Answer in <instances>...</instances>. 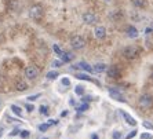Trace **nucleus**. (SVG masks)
<instances>
[{"label": "nucleus", "instance_id": "nucleus-1", "mask_svg": "<svg viewBox=\"0 0 153 139\" xmlns=\"http://www.w3.org/2000/svg\"><path fill=\"white\" fill-rule=\"evenodd\" d=\"M71 46L73 50H83L85 47V40L84 37H82V36H73L71 39Z\"/></svg>", "mask_w": 153, "mask_h": 139}, {"label": "nucleus", "instance_id": "nucleus-2", "mask_svg": "<svg viewBox=\"0 0 153 139\" xmlns=\"http://www.w3.org/2000/svg\"><path fill=\"white\" fill-rule=\"evenodd\" d=\"M123 55H124L126 58H128V59L137 58L139 55L138 47H135V46H128V47H126L124 50H123Z\"/></svg>", "mask_w": 153, "mask_h": 139}, {"label": "nucleus", "instance_id": "nucleus-3", "mask_svg": "<svg viewBox=\"0 0 153 139\" xmlns=\"http://www.w3.org/2000/svg\"><path fill=\"white\" fill-rule=\"evenodd\" d=\"M83 22L87 24V25H95L98 22V17L94 14L93 11H85L83 14Z\"/></svg>", "mask_w": 153, "mask_h": 139}, {"label": "nucleus", "instance_id": "nucleus-4", "mask_svg": "<svg viewBox=\"0 0 153 139\" xmlns=\"http://www.w3.org/2000/svg\"><path fill=\"white\" fill-rule=\"evenodd\" d=\"M152 105H153L152 96L148 95V94L141 95V98H139V106L142 107V109H149V107H152Z\"/></svg>", "mask_w": 153, "mask_h": 139}, {"label": "nucleus", "instance_id": "nucleus-5", "mask_svg": "<svg viewBox=\"0 0 153 139\" xmlns=\"http://www.w3.org/2000/svg\"><path fill=\"white\" fill-rule=\"evenodd\" d=\"M29 15H30L32 19H39V18H42V15H43L42 6H33V7L29 10Z\"/></svg>", "mask_w": 153, "mask_h": 139}, {"label": "nucleus", "instance_id": "nucleus-6", "mask_svg": "<svg viewBox=\"0 0 153 139\" xmlns=\"http://www.w3.org/2000/svg\"><path fill=\"white\" fill-rule=\"evenodd\" d=\"M25 76L28 78H30V80H33V78H36L39 76V69L36 68V66H28L25 69Z\"/></svg>", "mask_w": 153, "mask_h": 139}, {"label": "nucleus", "instance_id": "nucleus-7", "mask_svg": "<svg viewBox=\"0 0 153 139\" xmlns=\"http://www.w3.org/2000/svg\"><path fill=\"white\" fill-rule=\"evenodd\" d=\"M94 36H95L98 40H102L103 37L106 36V28L102 25L95 26V29H94Z\"/></svg>", "mask_w": 153, "mask_h": 139}, {"label": "nucleus", "instance_id": "nucleus-8", "mask_svg": "<svg viewBox=\"0 0 153 139\" xmlns=\"http://www.w3.org/2000/svg\"><path fill=\"white\" fill-rule=\"evenodd\" d=\"M72 68H73V69H76V68H79V69H83V70L88 72V73H93V72H94V66H91V65H88V64H87V62H84V61H80V62H79V64L73 65Z\"/></svg>", "mask_w": 153, "mask_h": 139}, {"label": "nucleus", "instance_id": "nucleus-9", "mask_svg": "<svg viewBox=\"0 0 153 139\" xmlns=\"http://www.w3.org/2000/svg\"><path fill=\"white\" fill-rule=\"evenodd\" d=\"M109 96L113 98L114 101H119V102H127V99L119 91H116V89H109Z\"/></svg>", "mask_w": 153, "mask_h": 139}, {"label": "nucleus", "instance_id": "nucleus-10", "mask_svg": "<svg viewBox=\"0 0 153 139\" xmlns=\"http://www.w3.org/2000/svg\"><path fill=\"white\" fill-rule=\"evenodd\" d=\"M106 72H108V76L112 77V78H119L120 77V70H119L117 66H111Z\"/></svg>", "mask_w": 153, "mask_h": 139}, {"label": "nucleus", "instance_id": "nucleus-11", "mask_svg": "<svg viewBox=\"0 0 153 139\" xmlns=\"http://www.w3.org/2000/svg\"><path fill=\"white\" fill-rule=\"evenodd\" d=\"M121 116L124 117V120L127 121V124H130V125H132V127H135L137 125V121H135V118L132 117V116H130V114L127 113V112H121Z\"/></svg>", "mask_w": 153, "mask_h": 139}, {"label": "nucleus", "instance_id": "nucleus-12", "mask_svg": "<svg viewBox=\"0 0 153 139\" xmlns=\"http://www.w3.org/2000/svg\"><path fill=\"white\" fill-rule=\"evenodd\" d=\"M138 29L135 28V26H128L127 28V36L130 37V39H137L138 37Z\"/></svg>", "mask_w": 153, "mask_h": 139}, {"label": "nucleus", "instance_id": "nucleus-13", "mask_svg": "<svg viewBox=\"0 0 153 139\" xmlns=\"http://www.w3.org/2000/svg\"><path fill=\"white\" fill-rule=\"evenodd\" d=\"M108 70V66L105 64H97L94 65V72H97V73H103V72Z\"/></svg>", "mask_w": 153, "mask_h": 139}, {"label": "nucleus", "instance_id": "nucleus-14", "mask_svg": "<svg viewBox=\"0 0 153 139\" xmlns=\"http://www.w3.org/2000/svg\"><path fill=\"white\" fill-rule=\"evenodd\" d=\"M15 88H17L18 91H25V89H28V84H26L24 80H18L17 84H15Z\"/></svg>", "mask_w": 153, "mask_h": 139}, {"label": "nucleus", "instance_id": "nucleus-15", "mask_svg": "<svg viewBox=\"0 0 153 139\" xmlns=\"http://www.w3.org/2000/svg\"><path fill=\"white\" fill-rule=\"evenodd\" d=\"M76 78H79V80H85V81H93V83H95V84H100V83L97 81V80H94V78L88 77V76L84 75V73H79V75L76 76Z\"/></svg>", "mask_w": 153, "mask_h": 139}, {"label": "nucleus", "instance_id": "nucleus-16", "mask_svg": "<svg viewBox=\"0 0 153 139\" xmlns=\"http://www.w3.org/2000/svg\"><path fill=\"white\" fill-rule=\"evenodd\" d=\"M73 58H75V55L72 52H64V55L59 58V59H62L64 61V64L65 62H71V61H73Z\"/></svg>", "mask_w": 153, "mask_h": 139}, {"label": "nucleus", "instance_id": "nucleus-17", "mask_svg": "<svg viewBox=\"0 0 153 139\" xmlns=\"http://www.w3.org/2000/svg\"><path fill=\"white\" fill-rule=\"evenodd\" d=\"M10 109L13 110V113L14 114H17L18 117H22V109L19 106H17V105H11Z\"/></svg>", "mask_w": 153, "mask_h": 139}, {"label": "nucleus", "instance_id": "nucleus-18", "mask_svg": "<svg viewBox=\"0 0 153 139\" xmlns=\"http://www.w3.org/2000/svg\"><path fill=\"white\" fill-rule=\"evenodd\" d=\"M53 50H54V52L58 55V58H61L62 55H64V52H65V51L62 50V48H61L58 44H54V46H53Z\"/></svg>", "mask_w": 153, "mask_h": 139}, {"label": "nucleus", "instance_id": "nucleus-19", "mask_svg": "<svg viewBox=\"0 0 153 139\" xmlns=\"http://www.w3.org/2000/svg\"><path fill=\"white\" fill-rule=\"evenodd\" d=\"M131 3L138 8H142L146 6V0H131Z\"/></svg>", "mask_w": 153, "mask_h": 139}, {"label": "nucleus", "instance_id": "nucleus-20", "mask_svg": "<svg viewBox=\"0 0 153 139\" xmlns=\"http://www.w3.org/2000/svg\"><path fill=\"white\" fill-rule=\"evenodd\" d=\"M48 80H55L57 77H59V73H58L57 70H51V72H48L47 73V76H46Z\"/></svg>", "mask_w": 153, "mask_h": 139}, {"label": "nucleus", "instance_id": "nucleus-21", "mask_svg": "<svg viewBox=\"0 0 153 139\" xmlns=\"http://www.w3.org/2000/svg\"><path fill=\"white\" fill-rule=\"evenodd\" d=\"M84 92H85V89H84V87L83 86H76L75 87V94L76 95H84Z\"/></svg>", "mask_w": 153, "mask_h": 139}, {"label": "nucleus", "instance_id": "nucleus-22", "mask_svg": "<svg viewBox=\"0 0 153 139\" xmlns=\"http://www.w3.org/2000/svg\"><path fill=\"white\" fill-rule=\"evenodd\" d=\"M39 110L43 116H48V113H50V112H48V107H47L46 105H42V106L39 107Z\"/></svg>", "mask_w": 153, "mask_h": 139}, {"label": "nucleus", "instance_id": "nucleus-23", "mask_svg": "<svg viewBox=\"0 0 153 139\" xmlns=\"http://www.w3.org/2000/svg\"><path fill=\"white\" fill-rule=\"evenodd\" d=\"M19 135H21V138L28 139L29 136H30V131H29V129H22V131L19 132Z\"/></svg>", "mask_w": 153, "mask_h": 139}, {"label": "nucleus", "instance_id": "nucleus-24", "mask_svg": "<svg viewBox=\"0 0 153 139\" xmlns=\"http://www.w3.org/2000/svg\"><path fill=\"white\" fill-rule=\"evenodd\" d=\"M88 104H83V105H80V106H77V110L79 112H85V110H88Z\"/></svg>", "mask_w": 153, "mask_h": 139}, {"label": "nucleus", "instance_id": "nucleus-25", "mask_svg": "<svg viewBox=\"0 0 153 139\" xmlns=\"http://www.w3.org/2000/svg\"><path fill=\"white\" fill-rule=\"evenodd\" d=\"M62 64H64V61H62V59H59V61H58V59L53 61V66H54V68H59V66H62Z\"/></svg>", "mask_w": 153, "mask_h": 139}, {"label": "nucleus", "instance_id": "nucleus-26", "mask_svg": "<svg viewBox=\"0 0 153 139\" xmlns=\"http://www.w3.org/2000/svg\"><path fill=\"white\" fill-rule=\"evenodd\" d=\"M142 125H143V128H146V129H153V124L149 121H143Z\"/></svg>", "mask_w": 153, "mask_h": 139}, {"label": "nucleus", "instance_id": "nucleus-27", "mask_svg": "<svg viewBox=\"0 0 153 139\" xmlns=\"http://www.w3.org/2000/svg\"><path fill=\"white\" fill-rule=\"evenodd\" d=\"M61 83H62V86H65V87L71 86V80H69L68 77H64L62 80H61Z\"/></svg>", "mask_w": 153, "mask_h": 139}, {"label": "nucleus", "instance_id": "nucleus-28", "mask_svg": "<svg viewBox=\"0 0 153 139\" xmlns=\"http://www.w3.org/2000/svg\"><path fill=\"white\" fill-rule=\"evenodd\" d=\"M40 96H42V94H36V95H29L26 99L28 101H36L37 98H40Z\"/></svg>", "mask_w": 153, "mask_h": 139}, {"label": "nucleus", "instance_id": "nucleus-29", "mask_svg": "<svg viewBox=\"0 0 153 139\" xmlns=\"http://www.w3.org/2000/svg\"><path fill=\"white\" fill-rule=\"evenodd\" d=\"M112 136H113V139H121V132L120 131H113Z\"/></svg>", "mask_w": 153, "mask_h": 139}, {"label": "nucleus", "instance_id": "nucleus-30", "mask_svg": "<svg viewBox=\"0 0 153 139\" xmlns=\"http://www.w3.org/2000/svg\"><path fill=\"white\" fill-rule=\"evenodd\" d=\"M137 132H138V131H137V129H134V131H131V132H130V134H128L127 136H126L124 139H132V138H134V136L137 135Z\"/></svg>", "mask_w": 153, "mask_h": 139}, {"label": "nucleus", "instance_id": "nucleus-31", "mask_svg": "<svg viewBox=\"0 0 153 139\" xmlns=\"http://www.w3.org/2000/svg\"><path fill=\"white\" fill-rule=\"evenodd\" d=\"M48 127H50V124H48V123H47V124H40L39 125V129H40V131H47V129H48Z\"/></svg>", "mask_w": 153, "mask_h": 139}, {"label": "nucleus", "instance_id": "nucleus-32", "mask_svg": "<svg viewBox=\"0 0 153 139\" xmlns=\"http://www.w3.org/2000/svg\"><path fill=\"white\" fill-rule=\"evenodd\" d=\"M141 139H153V136L150 134H142L141 135Z\"/></svg>", "mask_w": 153, "mask_h": 139}, {"label": "nucleus", "instance_id": "nucleus-33", "mask_svg": "<svg viewBox=\"0 0 153 139\" xmlns=\"http://www.w3.org/2000/svg\"><path fill=\"white\" fill-rule=\"evenodd\" d=\"M19 132H21V131H19V129H18V128H14V129H13V131L10 132V135H11V136H15V135H18Z\"/></svg>", "mask_w": 153, "mask_h": 139}, {"label": "nucleus", "instance_id": "nucleus-34", "mask_svg": "<svg viewBox=\"0 0 153 139\" xmlns=\"http://www.w3.org/2000/svg\"><path fill=\"white\" fill-rule=\"evenodd\" d=\"M48 124H50V125H55V124H58V120H54V118H50V120H48Z\"/></svg>", "mask_w": 153, "mask_h": 139}, {"label": "nucleus", "instance_id": "nucleus-35", "mask_svg": "<svg viewBox=\"0 0 153 139\" xmlns=\"http://www.w3.org/2000/svg\"><path fill=\"white\" fill-rule=\"evenodd\" d=\"M26 109H28V112H29V113H30V112H33V110H35V107H33L32 105H26Z\"/></svg>", "mask_w": 153, "mask_h": 139}, {"label": "nucleus", "instance_id": "nucleus-36", "mask_svg": "<svg viewBox=\"0 0 153 139\" xmlns=\"http://www.w3.org/2000/svg\"><path fill=\"white\" fill-rule=\"evenodd\" d=\"M91 99H93L91 96H84V98H83V101H84V102H90Z\"/></svg>", "mask_w": 153, "mask_h": 139}, {"label": "nucleus", "instance_id": "nucleus-37", "mask_svg": "<svg viewBox=\"0 0 153 139\" xmlns=\"http://www.w3.org/2000/svg\"><path fill=\"white\" fill-rule=\"evenodd\" d=\"M93 139H98V136H97V135H93Z\"/></svg>", "mask_w": 153, "mask_h": 139}, {"label": "nucleus", "instance_id": "nucleus-38", "mask_svg": "<svg viewBox=\"0 0 153 139\" xmlns=\"http://www.w3.org/2000/svg\"><path fill=\"white\" fill-rule=\"evenodd\" d=\"M105 1H106V3H109V1H111V0H105Z\"/></svg>", "mask_w": 153, "mask_h": 139}]
</instances>
